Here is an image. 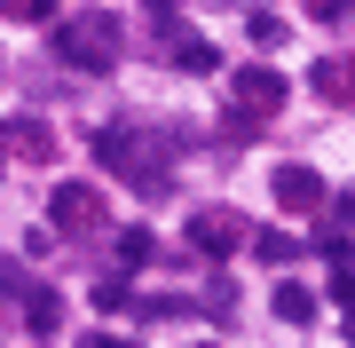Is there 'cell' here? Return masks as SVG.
<instances>
[{
    "instance_id": "obj_1",
    "label": "cell",
    "mask_w": 355,
    "mask_h": 348,
    "mask_svg": "<svg viewBox=\"0 0 355 348\" xmlns=\"http://www.w3.org/2000/svg\"><path fill=\"white\" fill-rule=\"evenodd\" d=\"M55 56H64L71 72H111L119 64V24L111 16H71V24L55 32Z\"/></svg>"
},
{
    "instance_id": "obj_2",
    "label": "cell",
    "mask_w": 355,
    "mask_h": 348,
    "mask_svg": "<svg viewBox=\"0 0 355 348\" xmlns=\"http://www.w3.org/2000/svg\"><path fill=\"white\" fill-rule=\"evenodd\" d=\"M48 222L64 238H79V230H103L111 214H103V190H95V182H55V190H48Z\"/></svg>"
},
{
    "instance_id": "obj_3",
    "label": "cell",
    "mask_w": 355,
    "mask_h": 348,
    "mask_svg": "<svg viewBox=\"0 0 355 348\" xmlns=\"http://www.w3.org/2000/svg\"><path fill=\"white\" fill-rule=\"evenodd\" d=\"M229 88H237V111L253 119V127H261L268 111H284V72H268V64H245Z\"/></svg>"
},
{
    "instance_id": "obj_4",
    "label": "cell",
    "mask_w": 355,
    "mask_h": 348,
    "mask_svg": "<svg viewBox=\"0 0 355 348\" xmlns=\"http://www.w3.org/2000/svg\"><path fill=\"white\" fill-rule=\"evenodd\" d=\"M277 206H284V214H316V206H331V198H324V174L300 167V158H292V167H277Z\"/></svg>"
},
{
    "instance_id": "obj_5",
    "label": "cell",
    "mask_w": 355,
    "mask_h": 348,
    "mask_svg": "<svg viewBox=\"0 0 355 348\" xmlns=\"http://www.w3.org/2000/svg\"><path fill=\"white\" fill-rule=\"evenodd\" d=\"M237 238H245V230H237V214H229V206H205V214L190 222V245H198V254H229Z\"/></svg>"
},
{
    "instance_id": "obj_6",
    "label": "cell",
    "mask_w": 355,
    "mask_h": 348,
    "mask_svg": "<svg viewBox=\"0 0 355 348\" xmlns=\"http://www.w3.org/2000/svg\"><path fill=\"white\" fill-rule=\"evenodd\" d=\"M308 88H316L324 103H355V64H347V56H324V64L308 72Z\"/></svg>"
},
{
    "instance_id": "obj_7",
    "label": "cell",
    "mask_w": 355,
    "mask_h": 348,
    "mask_svg": "<svg viewBox=\"0 0 355 348\" xmlns=\"http://www.w3.org/2000/svg\"><path fill=\"white\" fill-rule=\"evenodd\" d=\"M24 324H32V333H55V324H64V301H55L48 285H32V293H24Z\"/></svg>"
},
{
    "instance_id": "obj_8",
    "label": "cell",
    "mask_w": 355,
    "mask_h": 348,
    "mask_svg": "<svg viewBox=\"0 0 355 348\" xmlns=\"http://www.w3.org/2000/svg\"><path fill=\"white\" fill-rule=\"evenodd\" d=\"M0 142H8V151H32V158H48V151H55V135L40 127V119H8V135H0Z\"/></svg>"
},
{
    "instance_id": "obj_9",
    "label": "cell",
    "mask_w": 355,
    "mask_h": 348,
    "mask_svg": "<svg viewBox=\"0 0 355 348\" xmlns=\"http://www.w3.org/2000/svg\"><path fill=\"white\" fill-rule=\"evenodd\" d=\"M277 317L284 324H316V293L308 285H277Z\"/></svg>"
},
{
    "instance_id": "obj_10",
    "label": "cell",
    "mask_w": 355,
    "mask_h": 348,
    "mask_svg": "<svg viewBox=\"0 0 355 348\" xmlns=\"http://www.w3.org/2000/svg\"><path fill=\"white\" fill-rule=\"evenodd\" d=\"M253 254L268 261V270H284V261H292V254H300V245H292L284 230H253Z\"/></svg>"
},
{
    "instance_id": "obj_11",
    "label": "cell",
    "mask_w": 355,
    "mask_h": 348,
    "mask_svg": "<svg viewBox=\"0 0 355 348\" xmlns=\"http://www.w3.org/2000/svg\"><path fill=\"white\" fill-rule=\"evenodd\" d=\"M150 254H158V238H150V230H119V261H127V270H142Z\"/></svg>"
},
{
    "instance_id": "obj_12",
    "label": "cell",
    "mask_w": 355,
    "mask_h": 348,
    "mask_svg": "<svg viewBox=\"0 0 355 348\" xmlns=\"http://www.w3.org/2000/svg\"><path fill=\"white\" fill-rule=\"evenodd\" d=\"M55 8H64V0H0L8 24H40V16H55Z\"/></svg>"
},
{
    "instance_id": "obj_13",
    "label": "cell",
    "mask_w": 355,
    "mask_h": 348,
    "mask_svg": "<svg viewBox=\"0 0 355 348\" xmlns=\"http://www.w3.org/2000/svg\"><path fill=\"white\" fill-rule=\"evenodd\" d=\"M174 64L182 72H214V40H174Z\"/></svg>"
},
{
    "instance_id": "obj_14",
    "label": "cell",
    "mask_w": 355,
    "mask_h": 348,
    "mask_svg": "<svg viewBox=\"0 0 355 348\" xmlns=\"http://www.w3.org/2000/svg\"><path fill=\"white\" fill-rule=\"evenodd\" d=\"M245 40H253V48H277V40H284V16L253 8V24H245Z\"/></svg>"
},
{
    "instance_id": "obj_15",
    "label": "cell",
    "mask_w": 355,
    "mask_h": 348,
    "mask_svg": "<svg viewBox=\"0 0 355 348\" xmlns=\"http://www.w3.org/2000/svg\"><path fill=\"white\" fill-rule=\"evenodd\" d=\"M95 301H103V309H135V285H127V277H103Z\"/></svg>"
},
{
    "instance_id": "obj_16",
    "label": "cell",
    "mask_w": 355,
    "mask_h": 348,
    "mask_svg": "<svg viewBox=\"0 0 355 348\" xmlns=\"http://www.w3.org/2000/svg\"><path fill=\"white\" fill-rule=\"evenodd\" d=\"M331 301H340V309H355V261H340V270H331Z\"/></svg>"
},
{
    "instance_id": "obj_17",
    "label": "cell",
    "mask_w": 355,
    "mask_h": 348,
    "mask_svg": "<svg viewBox=\"0 0 355 348\" xmlns=\"http://www.w3.org/2000/svg\"><path fill=\"white\" fill-rule=\"evenodd\" d=\"M308 16H316V24H331V16H347V0H300Z\"/></svg>"
},
{
    "instance_id": "obj_18",
    "label": "cell",
    "mask_w": 355,
    "mask_h": 348,
    "mask_svg": "<svg viewBox=\"0 0 355 348\" xmlns=\"http://www.w3.org/2000/svg\"><path fill=\"white\" fill-rule=\"evenodd\" d=\"M79 348H127L119 333H79Z\"/></svg>"
},
{
    "instance_id": "obj_19",
    "label": "cell",
    "mask_w": 355,
    "mask_h": 348,
    "mask_svg": "<svg viewBox=\"0 0 355 348\" xmlns=\"http://www.w3.org/2000/svg\"><path fill=\"white\" fill-rule=\"evenodd\" d=\"M158 8H174V0H150V16H158Z\"/></svg>"
}]
</instances>
